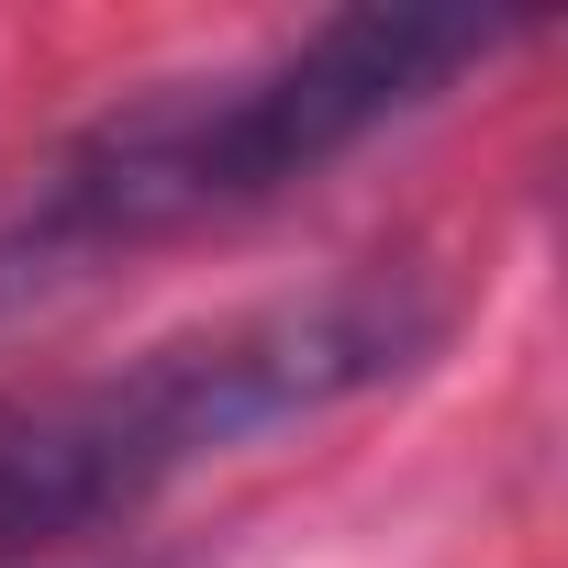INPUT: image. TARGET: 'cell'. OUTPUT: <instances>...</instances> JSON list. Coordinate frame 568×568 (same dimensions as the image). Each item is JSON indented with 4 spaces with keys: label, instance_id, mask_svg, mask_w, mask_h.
<instances>
[{
    "label": "cell",
    "instance_id": "cell-2",
    "mask_svg": "<svg viewBox=\"0 0 568 568\" xmlns=\"http://www.w3.org/2000/svg\"><path fill=\"white\" fill-rule=\"evenodd\" d=\"M145 568H212V557H145Z\"/></svg>",
    "mask_w": 568,
    "mask_h": 568
},
{
    "label": "cell",
    "instance_id": "cell-1",
    "mask_svg": "<svg viewBox=\"0 0 568 568\" xmlns=\"http://www.w3.org/2000/svg\"><path fill=\"white\" fill-rule=\"evenodd\" d=\"M435 346H446V291L424 267H346L302 302H256L179 346H145L112 379L0 390V568H34L145 513L201 457H234L278 424L413 379Z\"/></svg>",
    "mask_w": 568,
    "mask_h": 568
}]
</instances>
